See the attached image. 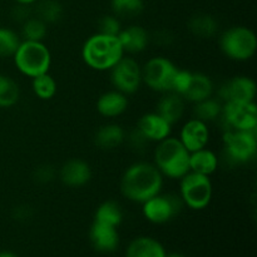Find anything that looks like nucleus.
I'll use <instances>...</instances> for the list:
<instances>
[{
    "label": "nucleus",
    "mask_w": 257,
    "mask_h": 257,
    "mask_svg": "<svg viewBox=\"0 0 257 257\" xmlns=\"http://www.w3.org/2000/svg\"><path fill=\"white\" fill-rule=\"evenodd\" d=\"M59 178L68 187H83L92 180V168L87 161L72 158L60 167Z\"/></svg>",
    "instance_id": "obj_14"
},
{
    "label": "nucleus",
    "mask_w": 257,
    "mask_h": 257,
    "mask_svg": "<svg viewBox=\"0 0 257 257\" xmlns=\"http://www.w3.org/2000/svg\"><path fill=\"white\" fill-rule=\"evenodd\" d=\"M210 137L211 133L207 123L192 117L191 119L186 120L185 124L182 125L178 140L191 153L207 147Z\"/></svg>",
    "instance_id": "obj_13"
},
{
    "label": "nucleus",
    "mask_w": 257,
    "mask_h": 257,
    "mask_svg": "<svg viewBox=\"0 0 257 257\" xmlns=\"http://www.w3.org/2000/svg\"><path fill=\"white\" fill-rule=\"evenodd\" d=\"M37 3L35 17L42 19L45 24H55L63 18L64 9L58 0H42Z\"/></svg>",
    "instance_id": "obj_29"
},
{
    "label": "nucleus",
    "mask_w": 257,
    "mask_h": 257,
    "mask_svg": "<svg viewBox=\"0 0 257 257\" xmlns=\"http://www.w3.org/2000/svg\"><path fill=\"white\" fill-rule=\"evenodd\" d=\"M257 93L256 82L247 75H236L223 83L218 89V99L222 103L230 102H255Z\"/></svg>",
    "instance_id": "obj_12"
},
{
    "label": "nucleus",
    "mask_w": 257,
    "mask_h": 257,
    "mask_svg": "<svg viewBox=\"0 0 257 257\" xmlns=\"http://www.w3.org/2000/svg\"><path fill=\"white\" fill-rule=\"evenodd\" d=\"M163 176L153 162L140 161L125 168L120 177V192L128 201L146 202L162 192Z\"/></svg>",
    "instance_id": "obj_1"
},
{
    "label": "nucleus",
    "mask_w": 257,
    "mask_h": 257,
    "mask_svg": "<svg viewBox=\"0 0 257 257\" xmlns=\"http://www.w3.org/2000/svg\"><path fill=\"white\" fill-rule=\"evenodd\" d=\"M89 238L93 247L99 252H113L119 245L118 227L93 221L89 231Z\"/></svg>",
    "instance_id": "obj_17"
},
{
    "label": "nucleus",
    "mask_w": 257,
    "mask_h": 257,
    "mask_svg": "<svg viewBox=\"0 0 257 257\" xmlns=\"http://www.w3.org/2000/svg\"><path fill=\"white\" fill-rule=\"evenodd\" d=\"M32 17V10H30V5L24 4H17L12 10V18L15 22L24 23L25 20L29 19Z\"/></svg>",
    "instance_id": "obj_37"
},
{
    "label": "nucleus",
    "mask_w": 257,
    "mask_h": 257,
    "mask_svg": "<svg viewBox=\"0 0 257 257\" xmlns=\"http://www.w3.org/2000/svg\"><path fill=\"white\" fill-rule=\"evenodd\" d=\"M32 89L39 99L49 100L57 94L58 83L49 72L43 73V74L32 78Z\"/></svg>",
    "instance_id": "obj_27"
},
{
    "label": "nucleus",
    "mask_w": 257,
    "mask_h": 257,
    "mask_svg": "<svg viewBox=\"0 0 257 257\" xmlns=\"http://www.w3.org/2000/svg\"><path fill=\"white\" fill-rule=\"evenodd\" d=\"M226 130L256 131L257 105L255 102H225L221 118Z\"/></svg>",
    "instance_id": "obj_11"
},
{
    "label": "nucleus",
    "mask_w": 257,
    "mask_h": 257,
    "mask_svg": "<svg viewBox=\"0 0 257 257\" xmlns=\"http://www.w3.org/2000/svg\"><path fill=\"white\" fill-rule=\"evenodd\" d=\"M124 142L128 143V146L131 147V150L135 151V152L140 153L143 152L146 150V147L148 146V143H151L145 136L141 133V131L137 127L133 128L130 132H125V140Z\"/></svg>",
    "instance_id": "obj_34"
},
{
    "label": "nucleus",
    "mask_w": 257,
    "mask_h": 257,
    "mask_svg": "<svg viewBox=\"0 0 257 257\" xmlns=\"http://www.w3.org/2000/svg\"><path fill=\"white\" fill-rule=\"evenodd\" d=\"M48 34V24H45L38 17H30L22 24L20 37L23 40H32V42H43Z\"/></svg>",
    "instance_id": "obj_30"
},
{
    "label": "nucleus",
    "mask_w": 257,
    "mask_h": 257,
    "mask_svg": "<svg viewBox=\"0 0 257 257\" xmlns=\"http://www.w3.org/2000/svg\"><path fill=\"white\" fill-rule=\"evenodd\" d=\"M125 257H167L162 243L150 236H140L132 240L125 250Z\"/></svg>",
    "instance_id": "obj_21"
},
{
    "label": "nucleus",
    "mask_w": 257,
    "mask_h": 257,
    "mask_svg": "<svg viewBox=\"0 0 257 257\" xmlns=\"http://www.w3.org/2000/svg\"><path fill=\"white\" fill-rule=\"evenodd\" d=\"M109 72L110 84L115 90L131 95L138 92L142 82V65L132 55L125 54Z\"/></svg>",
    "instance_id": "obj_9"
},
{
    "label": "nucleus",
    "mask_w": 257,
    "mask_h": 257,
    "mask_svg": "<svg viewBox=\"0 0 257 257\" xmlns=\"http://www.w3.org/2000/svg\"><path fill=\"white\" fill-rule=\"evenodd\" d=\"M136 127L141 131L143 136L147 138L150 142L158 143L161 141L170 137L172 132V127L165 118L161 117L157 112L145 113L142 117L138 119Z\"/></svg>",
    "instance_id": "obj_15"
},
{
    "label": "nucleus",
    "mask_w": 257,
    "mask_h": 257,
    "mask_svg": "<svg viewBox=\"0 0 257 257\" xmlns=\"http://www.w3.org/2000/svg\"><path fill=\"white\" fill-rule=\"evenodd\" d=\"M221 52L235 62H247L257 50V37L252 29L243 25H235L220 35Z\"/></svg>",
    "instance_id": "obj_5"
},
{
    "label": "nucleus",
    "mask_w": 257,
    "mask_h": 257,
    "mask_svg": "<svg viewBox=\"0 0 257 257\" xmlns=\"http://www.w3.org/2000/svg\"><path fill=\"white\" fill-rule=\"evenodd\" d=\"M182 207L183 202L180 195L158 193L142 203V213L151 223L163 225L175 218Z\"/></svg>",
    "instance_id": "obj_10"
},
{
    "label": "nucleus",
    "mask_w": 257,
    "mask_h": 257,
    "mask_svg": "<svg viewBox=\"0 0 257 257\" xmlns=\"http://www.w3.org/2000/svg\"><path fill=\"white\" fill-rule=\"evenodd\" d=\"M125 130L117 123H107L98 128L94 135V143L98 148L110 151L124 143Z\"/></svg>",
    "instance_id": "obj_22"
},
{
    "label": "nucleus",
    "mask_w": 257,
    "mask_h": 257,
    "mask_svg": "<svg viewBox=\"0 0 257 257\" xmlns=\"http://www.w3.org/2000/svg\"><path fill=\"white\" fill-rule=\"evenodd\" d=\"M167 257H185V256L180 255V253H171V255H167Z\"/></svg>",
    "instance_id": "obj_41"
},
{
    "label": "nucleus",
    "mask_w": 257,
    "mask_h": 257,
    "mask_svg": "<svg viewBox=\"0 0 257 257\" xmlns=\"http://www.w3.org/2000/svg\"><path fill=\"white\" fill-rule=\"evenodd\" d=\"M180 197L183 206L195 211L205 210L212 201L213 186L208 176L187 172L180 180Z\"/></svg>",
    "instance_id": "obj_6"
},
{
    "label": "nucleus",
    "mask_w": 257,
    "mask_h": 257,
    "mask_svg": "<svg viewBox=\"0 0 257 257\" xmlns=\"http://www.w3.org/2000/svg\"><path fill=\"white\" fill-rule=\"evenodd\" d=\"M110 8L119 19H132L138 17L145 9L143 0H110Z\"/></svg>",
    "instance_id": "obj_31"
},
{
    "label": "nucleus",
    "mask_w": 257,
    "mask_h": 257,
    "mask_svg": "<svg viewBox=\"0 0 257 257\" xmlns=\"http://www.w3.org/2000/svg\"><path fill=\"white\" fill-rule=\"evenodd\" d=\"M124 54H140L145 52L151 43V35L147 29L141 25H128L122 28L118 34Z\"/></svg>",
    "instance_id": "obj_16"
},
{
    "label": "nucleus",
    "mask_w": 257,
    "mask_h": 257,
    "mask_svg": "<svg viewBox=\"0 0 257 257\" xmlns=\"http://www.w3.org/2000/svg\"><path fill=\"white\" fill-rule=\"evenodd\" d=\"M122 23L118 17L114 14L104 15L98 22V33H102L105 35H113V37H118L119 32L122 30Z\"/></svg>",
    "instance_id": "obj_33"
},
{
    "label": "nucleus",
    "mask_w": 257,
    "mask_h": 257,
    "mask_svg": "<svg viewBox=\"0 0 257 257\" xmlns=\"http://www.w3.org/2000/svg\"><path fill=\"white\" fill-rule=\"evenodd\" d=\"M191 34L200 39H210L218 32V22L213 15L207 13H197L190 18L187 23Z\"/></svg>",
    "instance_id": "obj_24"
},
{
    "label": "nucleus",
    "mask_w": 257,
    "mask_h": 257,
    "mask_svg": "<svg viewBox=\"0 0 257 257\" xmlns=\"http://www.w3.org/2000/svg\"><path fill=\"white\" fill-rule=\"evenodd\" d=\"M17 4H24V5H33L35 4L37 2H39V0H14Z\"/></svg>",
    "instance_id": "obj_39"
},
{
    "label": "nucleus",
    "mask_w": 257,
    "mask_h": 257,
    "mask_svg": "<svg viewBox=\"0 0 257 257\" xmlns=\"http://www.w3.org/2000/svg\"><path fill=\"white\" fill-rule=\"evenodd\" d=\"M175 34L168 29H160L151 35V42L157 44L158 47H171L175 43Z\"/></svg>",
    "instance_id": "obj_36"
},
{
    "label": "nucleus",
    "mask_w": 257,
    "mask_h": 257,
    "mask_svg": "<svg viewBox=\"0 0 257 257\" xmlns=\"http://www.w3.org/2000/svg\"><path fill=\"white\" fill-rule=\"evenodd\" d=\"M20 88L17 80L0 73V108H10L19 102Z\"/></svg>",
    "instance_id": "obj_28"
},
{
    "label": "nucleus",
    "mask_w": 257,
    "mask_h": 257,
    "mask_svg": "<svg viewBox=\"0 0 257 257\" xmlns=\"http://www.w3.org/2000/svg\"><path fill=\"white\" fill-rule=\"evenodd\" d=\"M94 221L119 227L123 221L122 207L115 201H105L98 206L94 215Z\"/></svg>",
    "instance_id": "obj_26"
},
{
    "label": "nucleus",
    "mask_w": 257,
    "mask_h": 257,
    "mask_svg": "<svg viewBox=\"0 0 257 257\" xmlns=\"http://www.w3.org/2000/svg\"><path fill=\"white\" fill-rule=\"evenodd\" d=\"M20 43L22 37L19 33L10 28L0 27V59L13 58Z\"/></svg>",
    "instance_id": "obj_32"
},
{
    "label": "nucleus",
    "mask_w": 257,
    "mask_h": 257,
    "mask_svg": "<svg viewBox=\"0 0 257 257\" xmlns=\"http://www.w3.org/2000/svg\"><path fill=\"white\" fill-rule=\"evenodd\" d=\"M55 176H57L55 168L52 165H47V163L38 166L34 170V180L38 183H42V185L52 182L55 178Z\"/></svg>",
    "instance_id": "obj_35"
},
{
    "label": "nucleus",
    "mask_w": 257,
    "mask_h": 257,
    "mask_svg": "<svg viewBox=\"0 0 257 257\" xmlns=\"http://www.w3.org/2000/svg\"><path fill=\"white\" fill-rule=\"evenodd\" d=\"M180 68L167 57L156 55L142 65V82L157 93L172 92L173 80Z\"/></svg>",
    "instance_id": "obj_8"
},
{
    "label": "nucleus",
    "mask_w": 257,
    "mask_h": 257,
    "mask_svg": "<svg viewBox=\"0 0 257 257\" xmlns=\"http://www.w3.org/2000/svg\"><path fill=\"white\" fill-rule=\"evenodd\" d=\"M153 163L163 177L180 180L190 172V152L178 137H167L157 143L153 153Z\"/></svg>",
    "instance_id": "obj_3"
},
{
    "label": "nucleus",
    "mask_w": 257,
    "mask_h": 257,
    "mask_svg": "<svg viewBox=\"0 0 257 257\" xmlns=\"http://www.w3.org/2000/svg\"><path fill=\"white\" fill-rule=\"evenodd\" d=\"M124 55L118 37L98 32L90 35L82 47L83 62L97 72H108Z\"/></svg>",
    "instance_id": "obj_2"
},
{
    "label": "nucleus",
    "mask_w": 257,
    "mask_h": 257,
    "mask_svg": "<svg viewBox=\"0 0 257 257\" xmlns=\"http://www.w3.org/2000/svg\"><path fill=\"white\" fill-rule=\"evenodd\" d=\"M0 257H18L15 253L9 252V251H4V252H0Z\"/></svg>",
    "instance_id": "obj_40"
},
{
    "label": "nucleus",
    "mask_w": 257,
    "mask_h": 257,
    "mask_svg": "<svg viewBox=\"0 0 257 257\" xmlns=\"http://www.w3.org/2000/svg\"><path fill=\"white\" fill-rule=\"evenodd\" d=\"M218 163H220V160H218L217 155L213 151L208 150L207 147L190 153L191 172L211 177V175L217 171Z\"/></svg>",
    "instance_id": "obj_23"
},
{
    "label": "nucleus",
    "mask_w": 257,
    "mask_h": 257,
    "mask_svg": "<svg viewBox=\"0 0 257 257\" xmlns=\"http://www.w3.org/2000/svg\"><path fill=\"white\" fill-rule=\"evenodd\" d=\"M15 213H17V216H15L17 218H23V220H25V218L30 216V208L28 207V206H22V207L15 208Z\"/></svg>",
    "instance_id": "obj_38"
},
{
    "label": "nucleus",
    "mask_w": 257,
    "mask_h": 257,
    "mask_svg": "<svg viewBox=\"0 0 257 257\" xmlns=\"http://www.w3.org/2000/svg\"><path fill=\"white\" fill-rule=\"evenodd\" d=\"M213 93H215L213 80L205 73L192 72L190 83L182 94V98L187 103L195 104V103L212 97Z\"/></svg>",
    "instance_id": "obj_20"
},
{
    "label": "nucleus",
    "mask_w": 257,
    "mask_h": 257,
    "mask_svg": "<svg viewBox=\"0 0 257 257\" xmlns=\"http://www.w3.org/2000/svg\"><path fill=\"white\" fill-rule=\"evenodd\" d=\"M222 105L223 103L218 98H215L212 95L207 99H203L193 104V117L207 123V124L211 122H215L221 118Z\"/></svg>",
    "instance_id": "obj_25"
},
{
    "label": "nucleus",
    "mask_w": 257,
    "mask_h": 257,
    "mask_svg": "<svg viewBox=\"0 0 257 257\" xmlns=\"http://www.w3.org/2000/svg\"><path fill=\"white\" fill-rule=\"evenodd\" d=\"M226 160L232 165H246L257 155L256 131L225 130L222 136Z\"/></svg>",
    "instance_id": "obj_7"
},
{
    "label": "nucleus",
    "mask_w": 257,
    "mask_h": 257,
    "mask_svg": "<svg viewBox=\"0 0 257 257\" xmlns=\"http://www.w3.org/2000/svg\"><path fill=\"white\" fill-rule=\"evenodd\" d=\"M128 95L123 94L119 90L112 89L99 95L95 108L102 117L117 118L128 109Z\"/></svg>",
    "instance_id": "obj_18"
},
{
    "label": "nucleus",
    "mask_w": 257,
    "mask_h": 257,
    "mask_svg": "<svg viewBox=\"0 0 257 257\" xmlns=\"http://www.w3.org/2000/svg\"><path fill=\"white\" fill-rule=\"evenodd\" d=\"M13 62L18 72L28 78L48 73L52 65V53L44 42L22 40L17 52L13 55Z\"/></svg>",
    "instance_id": "obj_4"
},
{
    "label": "nucleus",
    "mask_w": 257,
    "mask_h": 257,
    "mask_svg": "<svg viewBox=\"0 0 257 257\" xmlns=\"http://www.w3.org/2000/svg\"><path fill=\"white\" fill-rule=\"evenodd\" d=\"M186 100L175 92L163 93L157 102L156 110L162 118H165L171 125L180 122L186 113Z\"/></svg>",
    "instance_id": "obj_19"
}]
</instances>
